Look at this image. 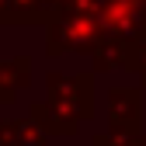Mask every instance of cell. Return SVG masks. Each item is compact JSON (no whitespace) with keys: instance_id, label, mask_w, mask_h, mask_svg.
Instances as JSON below:
<instances>
[{"instance_id":"6da1fadb","label":"cell","mask_w":146,"mask_h":146,"mask_svg":"<svg viewBox=\"0 0 146 146\" xmlns=\"http://www.w3.org/2000/svg\"><path fill=\"white\" fill-rule=\"evenodd\" d=\"M28 118L45 136H77L94 118V73L63 77L52 70L45 77V101L31 104Z\"/></svg>"},{"instance_id":"7a4b0ae2","label":"cell","mask_w":146,"mask_h":146,"mask_svg":"<svg viewBox=\"0 0 146 146\" xmlns=\"http://www.w3.org/2000/svg\"><path fill=\"white\" fill-rule=\"evenodd\" d=\"M101 42H108V31L98 14H59L45 25V56H63V52H84L90 56Z\"/></svg>"},{"instance_id":"3957f363","label":"cell","mask_w":146,"mask_h":146,"mask_svg":"<svg viewBox=\"0 0 146 146\" xmlns=\"http://www.w3.org/2000/svg\"><path fill=\"white\" fill-rule=\"evenodd\" d=\"M98 17L108 31V38L122 45H143L146 42V0H104Z\"/></svg>"},{"instance_id":"277c9868","label":"cell","mask_w":146,"mask_h":146,"mask_svg":"<svg viewBox=\"0 0 146 146\" xmlns=\"http://www.w3.org/2000/svg\"><path fill=\"white\" fill-rule=\"evenodd\" d=\"M143 90L139 87H111L108 90V136H139L143 129Z\"/></svg>"},{"instance_id":"5b68a950","label":"cell","mask_w":146,"mask_h":146,"mask_svg":"<svg viewBox=\"0 0 146 146\" xmlns=\"http://www.w3.org/2000/svg\"><path fill=\"white\" fill-rule=\"evenodd\" d=\"M31 87V56L0 59V104H14Z\"/></svg>"},{"instance_id":"8992f818","label":"cell","mask_w":146,"mask_h":146,"mask_svg":"<svg viewBox=\"0 0 146 146\" xmlns=\"http://www.w3.org/2000/svg\"><path fill=\"white\" fill-rule=\"evenodd\" d=\"M0 143L4 146H45L49 136L31 118H0Z\"/></svg>"},{"instance_id":"52a82bcc","label":"cell","mask_w":146,"mask_h":146,"mask_svg":"<svg viewBox=\"0 0 146 146\" xmlns=\"http://www.w3.org/2000/svg\"><path fill=\"white\" fill-rule=\"evenodd\" d=\"M0 25H49L42 0H0Z\"/></svg>"},{"instance_id":"ba28073f","label":"cell","mask_w":146,"mask_h":146,"mask_svg":"<svg viewBox=\"0 0 146 146\" xmlns=\"http://www.w3.org/2000/svg\"><path fill=\"white\" fill-rule=\"evenodd\" d=\"M122 59H125V45L122 42H115V38H108V42H101L94 52H90V63H94V70L98 73H104V70H122Z\"/></svg>"},{"instance_id":"9c48e42d","label":"cell","mask_w":146,"mask_h":146,"mask_svg":"<svg viewBox=\"0 0 146 146\" xmlns=\"http://www.w3.org/2000/svg\"><path fill=\"white\" fill-rule=\"evenodd\" d=\"M122 70L136 73L146 87V42L143 45H125V59H122Z\"/></svg>"},{"instance_id":"30bf717a","label":"cell","mask_w":146,"mask_h":146,"mask_svg":"<svg viewBox=\"0 0 146 146\" xmlns=\"http://www.w3.org/2000/svg\"><path fill=\"white\" fill-rule=\"evenodd\" d=\"M90 146H125L122 136H108V132H98V136H90Z\"/></svg>"},{"instance_id":"8fae6325","label":"cell","mask_w":146,"mask_h":146,"mask_svg":"<svg viewBox=\"0 0 146 146\" xmlns=\"http://www.w3.org/2000/svg\"><path fill=\"white\" fill-rule=\"evenodd\" d=\"M125 146H146V132H139V136H129V139H125Z\"/></svg>"},{"instance_id":"7c38bea8","label":"cell","mask_w":146,"mask_h":146,"mask_svg":"<svg viewBox=\"0 0 146 146\" xmlns=\"http://www.w3.org/2000/svg\"><path fill=\"white\" fill-rule=\"evenodd\" d=\"M0 146H4V143H0Z\"/></svg>"}]
</instances>
